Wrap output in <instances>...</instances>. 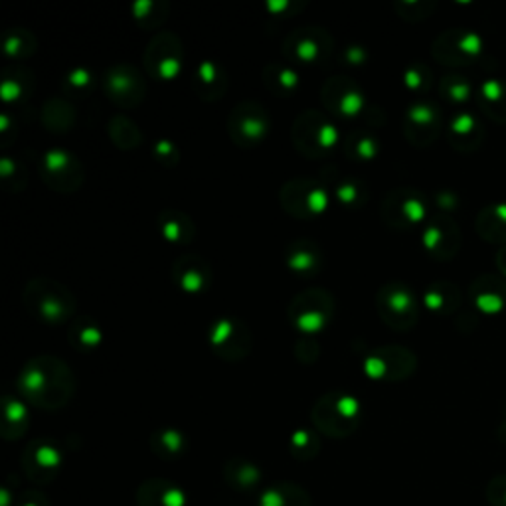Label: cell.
Here are the masks:
<instances>
[{"label":"cell","instance_id":"cell-12","mask_svg":"<svg viewBox=\"0 0 506 506\" xmlns=\"http://www.w3.org/2000/svg\"><path fill=\"white\" fill-rule=\"evenodd\" d=\"M315 421L331 435H346L360 419V404L350 394H326L315 406Z\"/></svg>","mask_w":506,"mask_h":506},{"label":"cell","instance_id":"cell-11","mask_svg":"<svg viewBox=\"0 0 506 506\" xmlns=\"http://www.w3.org/2000/svg\"><path fill=\"white\" fill-rule=\"evenodd\" d=\"M40 176L57 192H76L84 184V167L69 150L50 149L40 159Z\"/></svg>","mask_w":506,"mask_h":506},{"label":"cell","instance_id":"cell-27","mask_svg":"<svg viewBox=\"0 0 506 506\" xmlns=\"http://www.w3.org/2000/svg\"><path fill=\"white\" fill-rule=\"evenodd\" d=\"M170 5L164 0H140L133 6V20L137 26L145 30H155L162 26V22L169 18Z\"/></svg>","mask_w":506,"mask_h":506},{"label":"cell","instance_id":"cell-14","mask_svg":"<svg viewBox=\"0 0 506 506\" xmlns=\"http://www.w3.org/2000/svg\"><path fill=\"white\" fill-rule=\"evenodd\" d=\"M380 319L396 331H406L416 321V299L404 284H387L376 295Z\"/></svg>","mask_w":506,"mask_h":506},{"label":"cell","instance_id":"cell-9","mask_svg":"<svg viewBox=\"0 0 506 506\" xmlns=\"http://www.w3.org/2000/svg\"><path fill=\"white\" fill-rule=\"evenodd\" d=\"M184 64V46L172 32H159L152 36L143 54L147 74L157 81H172L179 77Z\"/></svg>","mask_w":506,"mask_h":506},{"label":"cell","instance_id":"cell-19","mask_svg":"<svg viewBox=\"0 0 506 506\" xmlns=\"http://www.w3.org/2000/svg\"><path fill=\"white\" fill-rule=\"evenodd\" d=\"M333 174H335V181L326 179V176L321 179L326 184L328 191H331L333 202L350 210H358L368 202V186L360 179H355V176H345L338 170H333Z\"/></svg>","mask_w":506,"mask_h":506},{"label":"cell","instance_id":"cell-21","mask_svg":"<svg viewBox=\"0 0 506 506\" xmlns=\"http://www.w3.org/2000/svg\"><path fill=\"white\" fill-rule=\"evenodd\" d=\"M263 84L267 89H272L275 96L289 98L295 93L301 86V77L297 74V69L291 64H269L263 67Z\"/></svg>","mask_w":506,"mask_h":506},{"label":"cell","instance_id":"cell-15","mask_svg":"<svg viewBox=\"0 0 506 506\" xmlns=\"http://www.w3.org/2000/svg\"><path fill=\"white\" fill-rule=\"evenodd\" d=\"M212 267L198 255H182L172 265V281L186 295H204L212 287Z\"/></svg>","mask_w":506,"mask_h":506},{"label":"cell","instance_id":"cell-1","mask_svg":"<svg viewBox=\"0 0 506 506\" xmlns=\"http://www.w3.org/2000/svg\"><path fill=\"white\" fill-rule=\"evenodd\" d=\"M16 390L36 408L56 409L74 396L76 380L67 364L56 356H36L22 367Z\"/></svg>","mask_w":506,"mask_h":506},{"label":"cell","instance_id":"cell-32","mask_svg":"<svg viewBox=\"0 0 506 506\" xmlns=\"http://www.w3.org/2000/svg\"><path fill=\"white\" fill-rule=\"evenodd\" d=\"M345 62L350 66H362L367 62V50L360 48V46H350L345 50Z\"/></svg>","mask_w":506,"mask_h":506},{"label":"cell","instance_id":"cell-7","mask_svg":"<svg viewBox=\"0 0 506 506\" xmlns=\"http://www.w3.org/2000/svg\"><path fill=\"white\" fill-rule=\"evenodd\" d=\"M228 135L238 147L252 149L262 145L272 131V119L263 105L242 101L228 115Z\"/></svg>","mask_w":506,"mask_h":506},{"label":"cell","instance_id":"cell-16","mask_svg":"<svg viewBox=\"0 0 506 506\" xmlns=\"http://www.w3.org/2000/svg\"><path fill=\"white\" fill-rule=\"evenodd\" d=\"M382 216L390 226H406V223H416L426 216V204L416 192L394 191L384 200Z\"/></svg>","mask_w":506,"mask_h":506},{"label":"cell","instance_id":"cell-30","mask_svg":"<svg viewBox=\"0 0 506 506\" xmlns=\"http://www.w3.org/2000/svg\"><path fill=\"white\" fill-rule=\"evenodd\" d=\"M152 152H155V157L160 164L164 167H172V164L179 162V149H176L174 143L170 140H157L155 147H152Z\"/></svg>","mask_w":506,"mask_h":506},{"label":"cell","instance_id":"cell-26","mask_svg":"<svg viewBox=\"0 0 506 506\" xmlns=\"http://www.w3.org/2000/svg\"><path fill=\"white\" fill-rule=\"evenodd\" d=\"M32 91V76L18 66H10L3 74V99L6 103H20Z\"/></svg>","mask_w":506,"mask_h":506},{"label":"cell","instance_id":"cell-29","mask_svg":"<svg viewBox=\"0 0 506 506\" xmlns=\"http://www.w3.org/2000/svg\"><path fill=\"white\" fill-rule=\"evenodd\" d=\"M96 88V77L86 67H76L64 77V89L74 98H88Z\"/></svg>","mask_w":506,"mask_h":506},{"label":"cell","instance_id":"cell-20","mask_svg":"<svg viewBox=\"0 0 506 506\" xmlns=\"http://www.w3.org/2000/svg\"><path fill=\"white\" fill-rule=\"evenodd\" d=\"M157 230L167 242L188 245L196 238V226L191 216L176 208H162L157 216Z\"/></svg>","mask_w":506,"mask_h":506},{"label":"cell","instance_id":"cell-22","mask_svg":"<svg viewBox=\"0 0 506 506\" xmlns=\"http://www.w3.org/2000/svg\"><path fill=\"white\" fill-rule=\"evenodd\" d=\"M42 123L52 133H66L76 125V109L62 98H52L44 103Z\"/></svg>","mask_w":506,"mask_h":506},{"label":"cell","instance_id":"cell-13","mask_svg":"<svg viewBox=\"0 0 506 506\" xmlns=\"http://www.w3.org/2000/svg\"><path fill=\"white\" fill-rule=\"evenodd\" d=\"M321 101L326 111L333 115L345 117V119H352L358 117L367 109V96L364 89L356 84L355 79L346 76H335L325 81L321 89Z\"/></svg>","mask_w":506,"mask_h":506},{"label":"cell","instance_id":"cell-31","mask_svg":"<svg viewBox=\"0 0 506 506\" xmlns=\"http://www.w3.org/2000/svg\"><path fill=\"white\" fill-rule=\"evenodd\" d=\"M487 497L492 506H506V477H499L491 482Z\"/></svg>","mask_w":506,"mask_h":506},{"label":"cell","instance_id":"cell-6","mask_svg":"<svg viewBox=\"0 0 506 506\" xmlns=\"http://www.w3.org/2000/svg\"><path fill=\"white\" fill-rule=\"evenodd\" d=\"M206 340L210 350L226 362H242L253 346L250 326L238 316H218L212 321Z\"/></svg>","mask_w":506,"mask_h":506},{"label":"cell","instance_id":"cell-3","mask_svg":"<svg viewBox=\"0 0 506 506\" xmlns=\"http://www.w3.org/2000/svg\"><path fill=\"white\" fill-rule=\"evenodd\" d=\"M291 139L301 155L311 160L326 159L340 143L336 125L325 113L315 109L303 111L297 117L291 129Z\"/></svg>","mask_w":506,"mask_h":506},{"label":"cell","instance_id":"cell-25","mask_svg":"<svg viewBox=\"0 0 506 506\" xmlns=\"http://www.w3.org/2000/svg\"><path fill=\"white\" fill-rule=\"evenodd\" d=\"M108 133L113 139V145L119 147L121 150H133L143 143V133H140V129L133 119H129V117L123 113L115 115L109 121Z\"/></svg>","mask_w":506,"mask_h":506},{"label":"cell","instance_id":"cell-28","mask_svg":"<svg viewBox=\"0 0 506 506\" xmlns=\"http://www.w3.org/2000/svg\"><path fill=\"white\" fill-rule=\"evenodd\" d=\"M5 52L13 60H26L34 52H36V38L28 30H8L5 34Z\"/></svg>","mask_w":506,"mask_h":506},{"label":"cell","instance_id":"cell-23","mask_svg":"<svg viewBox=\"0 0 506 506\" xmlns=\"http://www.w3.org/2000/svg\"><path fill=\"white\" fill-rule=\"evenodd\" d=\"M343 150L352 160L368 162L380 155V140L368 129H356L343 140Z\"/></svg>","mask_w":506,"mask_h":506},{"label":"cell","instance_id":"cell-8","mask_svg":"<svg viewBox=\"0 0 506 506\" xmlns=\"http://www.w3.org/2000/svg\"><path fill=\"white\" fill-rule=\"evenodd\" d=\"M333 48L331 34L316 26L293 30L284 42V54L291 66H323L333 56Z\"/></svg>","mask_w":506,"mask_h":506},{"label":"cell","instance_id":"cell-2","mask_svg":"<svg viewBox=\"0 0 506 506\" xmlns=\"http://www.w3.org/2000/svg\"><path fill=\"white\" fill-rule=\"evenodd\" d=\"M22 299H25L28 313L42 323L62 325L76 315L74 293L54 279L38 277L28 281Z\"/></svg>","mask_w":506,"mask_h":506},{"label":"cell","instance_id":"cell-17","mask_svg":"<svg viewBox=\"0 0 506 506\" xmlns=\"http://www.w3.org/2000/svg\"><path fill=\"white\" fill-rule=\"evenodd\" d=\"M284 260L295 275L315 277L323 269V250L309 238H297L287 243Z\"/></svg>","mask_w":506,"mask_h":506},{"label":"cell","instance_id":"cell-18","mask_svg":"<svg viewBox=\"0 0 506 506\" xmlns=\"http://www.w3.org/2000/svg\"><path fill=\"white\" fill-rule=\"evenodd\" d=\"M196 96L206 103L220 101L228 91V76L216 62H200L191 77Z\"/></svg>","mask_w":506,"mask_h":506},{"label":"cell","instance_id":"cell-10","mask_svg":"<svg viewBox=\"0 0 506 506\" xmlns=\"http://www.w3.org/2000/svg\"><path fill=\"white\" fill-rule=\"evenodd\" d=\"M103 91L121 109H135L145 99L143 74L131 64H115L103 76Z\"/></svg>","mask_w":506,"mask_h":506},{"label":"cell","instance_id":"cell-24","mask_svg":"<svg viewBox=\"0 0 506 506\" xmlns=\"http://www.w3.org/2000/svg\"><path fill=\"white\" fill-rule=\"evenodd\" d=\"M67 340L76 350L93 352L103 343V331L96 321L89 319V316H77L72 326H69Z\"/></svg>","mask_w":506,"mask_h":506},{"label":"cell","instance_id":"cell-5","mask_svg":"<svg viewBox=\"0 0 506 506\" xmlns=\"http://www.w3.org/2000/svg\"><path fill=\"white\" fill-rule=\"evenodd\" d=\"M287 319L303 335H319L335 319V299L325 289H307L289 303Z\"/></svg>","mask_w":506,"mask_h":506},{"label":"cell","instance_id":"cell-4","mask_svg":"<svg viewBox=\"0 0 506 506\" xmlns=\"http://www.w3.org/2000/svg\"><path fill=\"white\" fill-rule=\"evenodd\" d=\"M281 206L289 216L297 220H316L333 204V194L321 179H299L289 181L281 188Z\"/></svg>","mask_w":506,"mask_h":506}]
</instances>
